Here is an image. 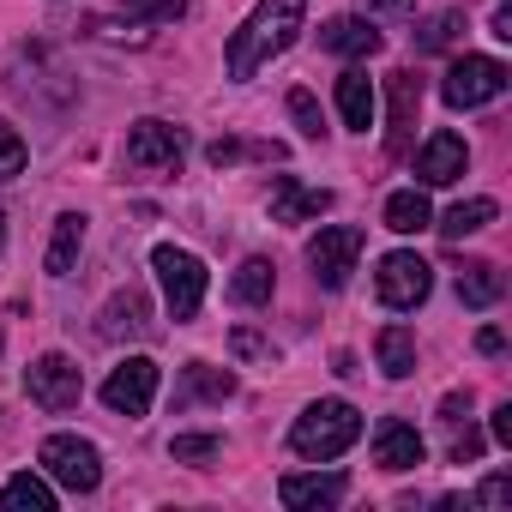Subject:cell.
I'll list each match as a JSON object with an SVG mask.
<instances>
[{"label":"cell","instance_id":"obj_12","mask_svg":"<svg viewBox=\"0 0 512 512\" xmlns=\"http://www.w3.org/2000/svg\"><path fill=\"white\" fill-rule=\"evenodd\" d=\"M97 338H103V344H127V338H151V296H145L139 284H127V290H115V296L103 302V314H97Z\"/></svg>","mask_w":512,"mask_h":512},{"label":"cell","instance_id":"obj_11","mask_svg":"<svg viewBox=\"0 0 512 512\" xmlns=\"http://www.w3.org/2000/svg\"><path fill=\"white\" fill-rule=\"evenodd\" d=\"M151 398H157V362H151V356H127V362L103 380V404H109L115 416H145Z\"/></svg>","mask_w":512,"mask_h":512},{"label":"cell","instance_id":"obj_26","mask_svg":"<svg viewBox=\"0 0 512 512\" xmlns=\"http://www.w3.org/2000/svg\"><path fill=\"white\" fill-rule=\"evenodd\" d=\"M494 217H500V205H494V199H458V205H452V211H446L440 223H428V229H440L446 241H464V235L488 229Z\"/></svg>","mask_w":512,"mask_h":512},{"label":"cell","instance_id":"obj_9","mask_svg":"<svg viewBox=\"0 0 512 512\" xmlns=\"http://www.w3.org/2000/svg\"><path fill=\"white\" fill-rule=\"evenodd\" d=\"M362 229L356 223H326L314 241H308V266H314V278H320V290H344L350 284V272H356V260H362Z\"/></svg>","mask_w":512,"mask_h":512},{"label":"cell","instance_id":"obj_6","mask_svg":"<svg viewBox=\"0 0 512 512\" xmlns=\"http://www.w3.org/2000/svg\"><path fill=\"white\" fill-rule=\"evenodd\" d=\"M374 290H380V302H386L392 314H410V308L428 302V290H434V266L422 260V253L398 247V253H386V260H380Z\"/></svg>","mask_w":512,"mask_h":512},{"label":"cell","instance_id":"obj_18","mask_svg":"<svg viewBox=\"0 0 512 512\" xmlns=\"http://www.w3.org/2000/svg\"><path fill=\"white\" fill-rule=\"evenodd\" d=\"M344 494H350V482L338 470H326V476H284L278 482V500L290 512H320V506H338Z\"/></svg>","mask_w":512,"mask_h":512},{"label":"cell","instance_id":"obj_5","mask_svg":"<svg viewBox=\"0 0 512 512\" xmlns=\"http://www.w3.org/2000/svg\"><path fill=\"white\" fill-rule=\"evenodd\" d=\"M151 272H157V284H163V302H169V320L181 326V320H193L199 314V302H205V266H199V253H187V247H157L151 253Z\"/></svg>","mask_w":512,"mask_h":512},{"label":"cell","instance_id":"obj_39","mask_svg":"<svg viewBox=\"0 0 512 512\" xmlns=\"http://www.w3.org/2000/svg\"><path fill=\"white\" fill-rule=\"evenodd\" d=\"M494 440H500V446H512V404H500V410H494Z\"/></svg>","mask_w":512,"mask_h":512},{"label":"cell","instance_id":"obj_30","mask_svg":"<svg viewBox=\"0 0 512 512\" xmlns=\"http://www.w3.org/2000/svg\"><path fill=\"white\" fill-rule=\"evenodd\" d=\"M217 452H223L217 434H175V440H169V458H175V464H199V470H205Z\"/></svg>","mask_w":512,"mask_h":512},{"label":"cell","instance_id":"obj_19","mask_svg":"<svg viewBox=\"0 0 512 512\" xmlns=\"http://www.w3.org/2000/svg\"><path fill=\"white\" fill-rule=\"evenodd\" d=\"M320 43H326L332 55H344V61H368V55H380L386 37L374 31V19H356V13H350V19H332V25L320 31Z\"/></svg>","mask_w":512,"mask_h":512},{"label":"cell","instance_id":"obj_37","mask_svg":"<svg viewBox=\"0 0 512 512\" xmlns=\"http://www.w3.org/2000/svg\"><path fill=\"white\" fill-rule=\"evenodd\" d=\"M494 37L512 43V0H500V7H494Z\"/></svg>","mask_w":512,"mask_h":512},{"label":"cell","instance_id":"obj_32","mask_svg":"<svg viewBox=\"0 0 512 512\" xmlns=\"http://www.w3.org/2000/svg\"><path fill=\"white\" fill-rule=\"evenodd\" d=\"M290 115H296V127H302V139H320L326 133V121H320V103H314V91H290Z\"/></svg>","mask_w":512,"mask_h":512},{"label":"cell","instance_id":"obj_21","mask_svg":"<svg viewBox=\"0 0 512 512\" xmlns=\"http://www.w3.org/2000/svg\"><path fill=\"white\" fill-rule=\"evenodd\" d=\"M338 115H344L350 133H368V127H374V85H368L362 67H350V73L338 79Z\"/></svg>","mask_w":512,"mask_h":512},{"label":"cell","instance_id":"obj_2","mask_svg":"<svg viewBox=\"0 0 512 512\" xmlns=\"http://www.w3.org/2000/svg\"><path fill=\"white\" fill-rule=\"evenodd\" d=\"M356 440H362V410L344 404V398H320V404H308V410L296 416V428H290V446H296L302 458H314V464L344 458Z\"/></svg>","mask_w":512,"mask_h":512},{"label":"cell","instance_id":"obj_14","mask_svg":"<svg viewBox=\"0 0 512 512\" xmlns=\"http://www.w3.org/2000/svg\"><path fill=\"white\" fill-rule=\"evenodd\" d=\"M464 169H470V145H464L458 133H434V139L416 151V175H422V187H452Z\"/></svg>","mask_w":512,"mask_h":512},{"label":"cell","instance_id":"obj_4","mask_svg":"<svg viewBox=\"0 0 512 512\" xmlns=\"http://www.w3.org/2000/svg\"><path fill=\"white\" fill-rule=\"evenodd\" d=\"M127 169L133 175H181V157H187V133L175 127V121H157V115H145V121H133L127 127Z\"/></svg>","mask_w":512,"mask_h":512},{"label":"cell","instance_id":"obj_10","mask_svg":"<svg viewBox=\"0 0 512 512\" xmlns=\"http://www.w3.org/2000/svg\"><path fill=\"white\" fill-rule=\"evenodd\" d=\"M25 392H31V404H43V410H73L79 398H85V374H79V362L73 356H61V350H49V356H37L31 362V374H25Z\"/></svg>","mask_w":512,"mask_h":512},{"label":"cell","instance_id":"obj_35","mask_svg":"<svg viewBox=\"0 0 512 512\" xmlns=\"http://www.w3.org/2000/svg\"><path fill=\"white\" fill-rule=\"evenodd\" d=\"M476 452H482V434H476V428H458V422H452V458H458V464H470Z\"/></svg>","mask_w":512,"mask_h":512},{"label":"cell","instance_id":"obj_29","mask_svg":"<svg viewBox=\"0 0 512 512\" xmlns=\"http://www.w3.org/2000/svg\"><path fill=\"white\" fill-rule=\"evenodd\" d=\"M464 37V13H434L416 25V55H446Z\"/></svg>","mask_w":512,"mask_h":512},{"label":"cell","instance_id":"obj_13","mask_svg":"<svg viewBox=\"0 0 512 512\" xmlns=\"http://www.w3.org/2000/svg\"><path fill=\"white\" fill-rule=\"evenodd\" d=\"M386 97H392V115H386V151L404 157V151H410V133H416V109H422V85H416V73H386Z\"/></svg>","mask_w":512,"mask_h":512},{"label":"cell","instance_id":"obj_40","mask_svg":"<svg viewBox=\"0 0 512 512\" xmlns=\"http://www.w3.org/2000/svg\"><path fill=\"white\" fill-rule=\"evenodd\" d=\"M0 247H7V211H0Z\"/></svg>","mask_w":512,"mask_h":512},{"label":"cell","instance_id":"obj_3","mask_svg":"<svg viewBox=\"0 0 512 512\" xmlns=\"http://www.w3.org/2000/svg\"><path fill=\"white\" fill-rule=\"evenodd\" d=\"M181 19H187V0H121V7L85 19V37L91 43H151L163 25H181Z\"/></svg>","mask_w":512,"mask_h":512},{"label":"cell","instance_id":"obj_34","mask_svg":"<svg viewBox=\"0 0 512 512\" xmlns=\"http://www.w3.org/2000/svg\"><path fill=\"white\" fill-rule=\"evenodd\" d=\"M229 350H235V356H272V344H266L260 332H247V326L229 332Z\"/></svg>","mask_w":512,"mask_h":512},{"label":"cell","instance_id":"obj_24","mask_svg":"<svg viewBox=\"0 0 512 512\" xmlns=\"http://www.w3.org/2000/svg\"><path fill=\"white\" fill-rule=\"evenodd\" d=\"M284 163V145L278 139H217L211 151H205V163L211 169H235V163Z\"/></svg>","mask_w":512,"mask_h":512},{"label":"cell","instance_id":"obj_27","mask_svg":"<svg viewBox=\"0 0 512 512\" xmlns=\"http://www.w3.org/2000/svg\"><path fill=\"white\" fill-rule=\"evenodd\" d=\"M374 356H380V374H386V380H410V374H416V338H410L404 326H386V332L374 338Z\"/></svg>","mask_w":512,"mask_h":512},{"label":"cell","instance_id":"obj_20","mask_svg":"<svg viewBox=\"0 0 512 512\" xmlns=\"http://www.w3.org/2000/svg\"><path fill=\"white\" fill-rule=\"evenodd\" d=\"M85 223H91L85 211H61V217H55L49 260H43V266H49V278H67V272L79 266V253H85Z\"/></svg>","mask_w":512,"mask_h":512},{"label":"cell","instance_id":"obj_31","mask_svg":"<svg viewBox=\"0 0 512 512\" xmlns=\"http://www.w3.org/2000/svg\"><path fill=\"white\" fill-rule=\"evenodd\" d=\"M25 163H31V151H25L19 127H7V121H0V181H13V175H25Z\"/></svg>","mask_w":512,"mask_h":512},{"label":"cell","instance_id":"obj_7","mask_svg":"<svg viewBox=\"0 0 512 512\" xmlns=\"http://www.w3.org/2000/svg\"><path fill=\"white\" fill-rule=\"evenodd\" d=\"M37 458H43V476L61 482L67 494H91V488L103 482V458H97V446L79 440V434H49Z\"/></svg>","mask_w":512,"mask_h":512},{"label":"cell","instance_id":"obj_28","mask_svg":"<svg viewBox=\"0 0 512 512\" xmlns=\"http://www.w3.org/2000/svg\"><path fill=\"white\" fill-rule=\"evenodd\" d=\"M0 506L7 512H55V488H49V476H13L7 488H0Z\"/></svg>","mask_w":512,"mask_h":512},{"label":"cell","instance_id":"obj_38","mask_svg":"<svg viewBox=\"0 0 512 512\" xmlns=\"http://www.w3.org/2000/svg\"><path fill=\"white\" fill-rule=\"evenodd\" d=\"M476 350H482V356H500V350H506V338H500L494 326H482V332H476Z\"/></svg>","mask_w":512,"mask_h":512},{"label":"cell","instance_id":"obj_22","mask_svg":"<svg viewBox=\"0 0 512 512\" xmlns=\"http://www.w3.org/2000/svg\"><path fill=\"white\" fill-rule=\"evenodd\" d=\"M428 223H434V205H428L422 187H398V193L386 199V229H392V235H422Z\"/></svg>","mask_w":512,"mask_h":512},{"label":"cell","instance_id":"obj_16","mask_svg":"<svg viewBox=\"0 0 512 512\" xmlns=\"http://www.w3.org/2000/svg\"><path fill=\"white\" fill-rule=\"evenodd\" d=\"M223 398H235V374H229V368H211V362H187V368H181L175 410H193V404H223Z\"/></svg>","mask_w":512,"mask_h":512},{"label":"cell","instance_id":"obj_33","mask_svg":"<svg viewBox=\"0 0 512 512\" xmlns=\"http://www.w3.org/2000/svg\"><path fill=\"white\" fill-rule=\"evenodd\" d=\"M506 500H512V476H506V470H494V476L476 488V506H506Z\"/></svg>","mask_w":512,"mask_h":512},{"label":"cell","instance_id":"obj_15","mask_svg":"<svg viewBox=\"0 0 512 512\" xmlns=\"http://www.w3.org/2000/svg\"><path fill=\"white\" fill-rule=\"evenodd\" d=\"M320 211H332V187H308L302 175H278V187H272V223H308Z\"/></svg>","mask_w":512,"mask_h":512},{"label":"cell","instance_id":"obj_17","mask_svg":"<svg viewBox=\"0 0 512 512\" xmlns=\"http://www.w3.org/2000/svg\"><path fill=\"white\" fill-rule=\"evenodd\" d=\"M374 464L380 470H416L422 464V434L410 428V422H398V416H386L380 428H374Z\"/></svg>","mask_w":512,"mask_h":512},{"label":"cell","instance_id":"obj_8","mask_svg":"<svg viewBox=\"0 0 512 512\" xmlns=\"http://www.w3.org/2000/svg\"><path fill=\"white\" fill-rule=\"evenodd\" d=\"M506 79H512V73H506L494 55H464V61L446 67L440 97H446V109H482V103H494V97L506 91Z\"/></svg>","mask_w":512,"mask_h":512},{"label":"cell","instance_id":"obj_23","mask_svg":"<svg viewBox=\"0 0 512 512\" xmlns=\"http://www.w3.org/2000/svg\"><path fill=\"white\" fill-rule=\"evenodd\" d=\"M506 296V278H500V266H488V260H470L464 272H458V302L464 308H494Z\"/></svg>","mask_w":512,"mask_h":512},{"label":"cell","instance_id":"obj_25","mask_svg":"<svg viewBox=\"0 0 512 512\" xmlns=\"http://www.w3.org/2000/svg\"><path fill=\"white\" fill-rule=\"evenodd\" d=\"M272 284H278L272 260H241V272L229 278V302H241V308H266V302H272Z\"/></svg>","mask_w":512,"mask_h":512},{"label":"cell","instance_id":"obj_1","mask_svg":"<svg viewBox=\"0 0 512 512\" xmlns=\"http://www.w3.org/2000/svg\"><path fill=\"white\" fill-rule=\"evenodd\" d=\"M308 19V0H260L247 25L229 37V79H253L266 61H278Z\"/></svg>","mask_w":512,"mask_h":512},{"label":"cell","instance_id":"obj_36","mask_svg":"<svg viewBox=\"0 0 512 512\" xmlns=\"http://www.w3.org/2000/svg\"><path fill=\"white\" fill-rule=\"evenodd\" d=\"M362 13H392V19H410L416 13V0H356Z\"/></svg>","mask_w":512,"mask_h":512}]
</instances>
